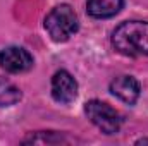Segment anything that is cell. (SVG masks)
I'll return each instance as SVG.
<instances>
[{
	"mask_svg": "<svg viewBox=\"0 0 148 146\" xmlns=\"http://www.w3.org/2000/svg\"><path fill=\"white\" fill-rule=\"evenodd\" d=\"M112 46L127 57H148V21H126L112 33Z\"/></svg>",
	"mask_w": 148,
	"mask_h": 146,
	"instance_id": "1",
	"label": "cell"
},
{
	"mask_svg": "<svg viewBox=\"0 0 148 146\" xmlns=\"http://www.w3.org/2000/svg\"><path fill=\"white\" fill-rule=\"evenodd\" d=\"M79 28V19L74 9L67 3H60L53 7L45 17V29L48 36L57 43H64L76 35Z\"/></svg>",
	"mask_w": 148,
	"mask_h": 146,
	"instance_id": "2",
	"label": "cell"
},
{
	"mask_svg": "<svg viewBox=\"0 0 148 146\" xmlns=\"http://www.w3.org/2000/svg\"><path fill=\"white\" fill-rule=\"evenodd\" d=\"M84 113L93 126L103 134H115L122 126V117L117 110L102 100H90L84 105Z\"/></svg>",
	"mask_w": 148,
	"mask_h": 146,
	"instance_id": "3",
	"label": "cell"
},
{
	"mask_svg": "<svg viewBox=\"0 0 148 146\" xmlns=\"http://www.w3.org/2000/svg\"><path fill=\"white\" fill-rule=\"evenodd\" d=\"M0 67L10 74L28 72L33 67V55L23 46H7L0 52Z\"/></svg>",
	"mask_w": 148,
	"mask_h": 146,
	"instance_id": "4",
	"label": "cell"
},
{
	"mask_svg": "<svg viewBox=\"0 0 148 146\" xmlns=\"http://www.w3.org/2000/svg\"><path fill=\"white\" fill-rule=\"evenodd\" d=\"M77 96V81L67 71H57L52 77V98L57 103L67 105Z\"/></svg>",
	"mask_w": 148,
	"mask_h": 146,
	"instance_id": "5",
	"label": "cell"
},
{
	"mask_svg": "<svg viewBox=\"0 0 148 146\" xmlns=\"http://www.w3.org/2000/svg\"><path fill=\"white\" fill-rule=\"evenodd\" d=\"M109 88L114 96H117L121 102H124L127 105H134L141 95V86H140L138 79H134L133 76H127V74L114 77Z\"/></svg>",
	"mask_w": 148,
	"mask_h": 146,
	"instance_id": "6",
	"label": "cell"
},
{
	"mask_svg": "<svg viewBox=\"0 0 148 146\" xmlns=\"http://www.w3.org/2000/svg\"><path fill=\"white\" fill-rule=\"evenodd\" d=\"M124 0H88L86 10L95 19H110L121 12Z\"/></svg>",
	"mask_w": 148,
	"mask_h": 146,
	"instance_id": "7",
	"label": "cell"
},
{
	"mask_svg": "<svg viewBox=\"0 0 148 146\" xmlns=\"http://www.w3.org/2000/svg\"><path fill=\"white\" fill-rule=\"evenodd\" d=\"M23 98L21 89L7 77H0V107H12Z\"/></svg>",
	"mask_w": 148,
	"mask_h": 146,
	"instance_id": "8",
	"label": "cell"
},
{
	"mask_svg": "<svg viewBox=\"0 0 148 146\" xmlns=\"http://www.w3.org/2000/svg\"><path fill=\"white\" fill-rule=\"evenodd\" d=\"M69 139L67 138H64L62 134H57V132H53V131H41V132H36L35 136L31 134L29 138H26L23 143L26 145V143H41V145H50V143H67Z\"/></svg>",
	"mask_w": 148,
	"mask_h": 146,
	"instance_id": "9",
	"label": "cell"
}]
</instances>
